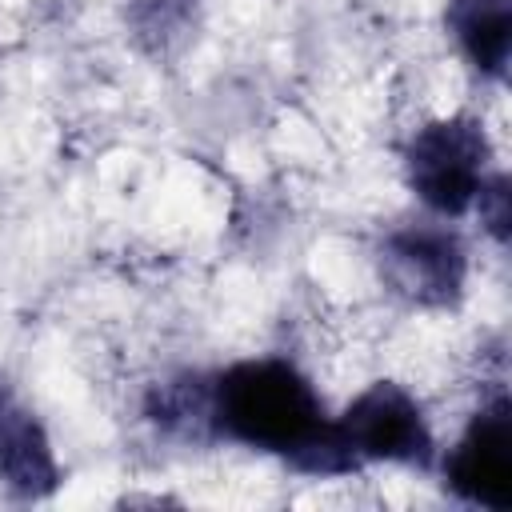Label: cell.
<instances>
[{"label": "cell", "instance_id": "obj_8", "mask_svg": "<svg viewBox=\"0 0 512 512\" xmlns=\"http://www.w3.org/2000/svg\"><path fill=\"white\" fill-rule=\"evenodd\" d=\"M144 416L180 440H216L212 436V376L204 372H180L152 388Z\"/></svg>", "mask_w": 512, "mask_h": 512}, {"label": "cell", "instance_id": "obj_6", "mask_svg": "<svg viewBox=\"0 0 512 512\" xmlns=\"http://www.w3.org/2000/svg\"><path fill=\"white\" fill-rule=\"evenodd\" d=\"M0 484L20 500H44L60 484L52 440L36 412L0 380Z\"/></svg>", "mask_w": 512, "mask_h": 512}, {"label": "cell", "instance_id": "obj_7", "mask_svg": "<svg viewBox=\"0 0 512 512\" xmlns=\"http://www.w3.org/2000/svg\"><path fill=\"white\" fill-rule=\"evenodd\" d=\"M448 36L460 56L484 76L504 80L512 60V0H448Z\"/></svg>", "mask_w": 512, "mask_h": 512}, {"label": "cell", "instance_id": "obj_1", "mask_svg": "<svg viewBox=\"0 0 512 512\" xmlns=\"http://www.w3.org/2000/svg\"><path fill=\"white\" fill-rule=\"evenodd\" d=\"M328 428L332 416L312 380L280 356L240 360L212 376V436L220 440L272 452L308 476H332Z\"/></svg>", "mask_w": 512, "mask_h": 512}, {"label": "cell", "instance_id": "obj_5", "mask_svg": "<svg viewBox=\"0 0 512 512\" xmlns=\"http://www.w3.org/2000/svg\"><path fill=\"white\" fill-rule=\"evenodd\" d=\"M444 484L464 504L488 512L512 508V400L504 388L472 412L468 428L444 456Z\"/></svg>", "mask_w": 512, "mask_h": 512}, {"label": "cell", "instance_id": "obj_2", "mask_svg": "<svg viewBox=\"0 0 512 512\" xmlns=\"http://www.w3.org/2000/svg\"><path fill=\"white\" fill-rule=\"evenodd\" d=\"M328 452L332 476L356 472L364 464L428 468L436 456V440L420 400L396 380H376L332 420Z\"/></svg>", "mask_w": 512, "mask_h": 512}, {"label": "cell", "instance_id": "obj_4", "mask_svg": "<svg viewBox=\"0 0 512 512\" xmlns=\"http://www.w3.org/2000/svg\"><path fill=\"white\" fill-rule=\"evenodd\" d=\"M376 268L384 288L404 304L456 308L468 280V248L444 220H404L380 236Z\"/></svg>", "mask_w": 512, "mask_h": 512}, {"label": "cell", "instance_id": "obj_9", "mask_svg": "<svg viewBox=\"0 0 512 512\" xmlns=\"http://www.w3.org/2000/svg\"><path fill=\"white\" fill-rule=\"evenodd\" d=\"M476 212H480V224L488 228V236L496 244H508V224H512V196H508V176L504 172H492L488 184L480 188L476 196Z\"/></svg>", "mask_w": 512, "mask_h": 512}, {"label": "cell", "instance_id": "obj_3", "mask_svg": "<svg viewBox=\"0 0 512 512\" xmlns=\"http://www.w3.org/2000/svg\"><path fill=\"white\" fill-rule=\"evenodd\" d=\"M488 176H492V140L484 132V120L468 112L428 120L404 144V184L440 220H456L472 212Z\"/></svg>", "mask_w": 512, "mask_h": 512}]
</instances>
